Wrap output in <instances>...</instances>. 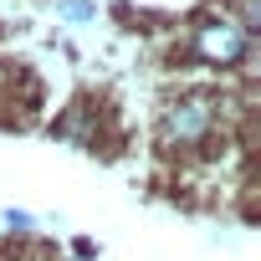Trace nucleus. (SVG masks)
Returning <instances> with one entry per match:
<instances>
[{
	"instance_id": "f257e3e1",
	"label": "nucleus",
	"mask_w": 261,
	"mask_h": 261,
	"mask_svg": "<svg viewBox=\"0 0 261 261\" xmlns=\"http://www.w3.org/2000/svg\"><path fill=\"white\" fill-rule=\"evenodd\" d=\"M210 128H215V102L210 97H179L164 123H159V134L169 149H195L200 139H210Z\"/></svg>"
},
{
	"instance_id": "f03ea898",
	"label": "nucleus",
	"mask_w": 261,
	"mask_h": 261,
	"mask_svg": "<svg viewBox=\"0 0 261 261\" xmlns=\"http://www.w3.org/2000/svg\"><path fill=\"white\" fill-rule=\"evenodd\" d=\"M246 46H251V36H246L236 21H205V26L195 31V57H205V62H215V67H236V62L246 57Z\"/></svg>"
},
{
	"instance_id": "7ed1b4c3",
	"label": "nucleus",
	"mask_w": 261,
	"mask_h": 261,
	"mask_svg": "<svg viewBox=\"0 0 261 261\" xmlns=\"http://www.w3.org/2000/svg\"><path fill=\"white\" fill-rule=\"evenodd\" d=\"M62 16L82 26V21H92V16H97V6H92V0H67V6H62Z\"/></svg>"
}]
</instances>
